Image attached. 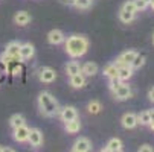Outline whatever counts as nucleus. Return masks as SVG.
I'll list each match as a JSON object with an SVG mask.
<instances>
[{
    "mask_svg": "<svg viewBox=\"0 0 154 152\" xmlns=\"http://www.w3.org/2000/svg\"><path fill=\"white\" fill-rule=\"evenodd\" d=\"M87 49H89V41L82 35H72L66 41V52L72 58H79L82 56Z\"/></svg>",
    "mask_w": 154,
    "mask_h": 152,
    "instance_id": "nucleus-1",
    "label": "nucleus"
},
{
    "mask_svg": "<svg viewBox=\"0 0 154 152\" xmlns=\"http://www.w3.org/2000/svg\"><path fill=\"white\" fill-rule=\"evenodd\" d=\"M38 106H40V111L41 114H45L46 117H54L57 114H60V106L58 102L55 100V97L48 93V91H43L38 96Z\"/></svg>",
    "mask_w": 154,
    "mask_h": 152,
    "instance_id": "nucleus-2",
    "label": "nucleus"
},
{
    "mask_svg": "<svg viewBox=\"0 0 154 152\" xmlns=\"http://www.w3.org/2000/svg\"><path fill=\"white\" fill-rule=\"evenodd\" d=\"M72 151H73V152H89V151H92V143H90L89 139L79 137V139L73 143Z\"/></svg>",
    "mask_w": 154,
    "mask_h": 152,
    "instance_id": "nucleus-3",
    "label": "nucleus"
},
{
    "mask_svg": "<svg viewBox=\"0 0 154 152\" xmlns=\"http://www.w3.org/2000/svg\"><path fill=\"white\" fill-rule=\"evenodd\" d=\"M29 131H31V129H29L26 125H21V126L15 128V129H14V140H15V142H18V143L28 142Z\"/></svg>",
    "mask_w": 154,
    "mask_h": 152,
    "instance_id": "nucleus-4",
    "label": "nucleus"
},
{
    "mask_svg": "<svg viewBox=\"0 0 154 152\" xmlns=\"http://www.w3.org/2000/svg\"><path fill=\"white\" fill-rule=\"evenodd\" d=\"M113 93H115V99H118V100H125V99H130L131 97V88L128 85H125V84H121L116 90H113Z\"/></svg>",
    "mask_w": 154,
    "mask_h": 152,
    "instance_id": "nucleus-5",
    "label": "nucleus"
},
{
    "mask_svg": "<svg viewBox=\"0 0 154 152\" xmlns=\"http://www.w3.org/2000/svg\"><path fill=\"white\" fill-rule=\"evenodd\" d=\"M121 122H122V126L127 128V129H133V128H136V126L139 125V122H137V116L133 114V113H127V114H124Z\"/></svg>",
    "mask_w": 154,
    "mask_h": 152,
    "instance_id": "nucleus-6",
    "label": "nucleus"
},
{
    "mask_svg": "<svg viewBox=\"0 0 154 152\" xmlns=\"http://www.w3.org/2000/svg\"><path fill=\"white\" fill-rule=\"evenodd\" d=\"M28 142H29L31 146H34V148L41 146V143H43V134H41L40 129H37V128L31 129V131H29V137H28Z\"/></svg>",
    "mask_w": 154,
    "mask_h": 152,
    "instance_id": "nucleus-7",
    "label": "nucleus"
},
{
    "mask_svg": "<svg viewBox=\"0 0 154 152\" xmlns=\"http://www.w3.org/2000/svg\"><path fill=\"white\" fill-rule=\"evenodd\" d=\"M134 56H136V52L134 50H127L122 55H119V58L116 59L115 64H116V66H130L131 61L134 59Z\"/></svg>",
    "mask_w": 154,
    "mask_h": 152,
    "instance_id": "nucleus-8",
    "label": "nucleus"
},
{
    "mask_svg": "<svg viewBox=\"0 0 154 152\" xmlns=\"http://www.w3.org/2000/svg\"><path fill=\"white\" fill-rule=\"evenodd\" d=\"M60 116H61L63 122H69V120H73V119L78 117L76 110L73 106H64L63 110H60Z\"/></svg>",
    "mask_w": 154,
    "mask_h": 152,
    "instance_id": "nucleus-9",
    "label": "nucleus"
},
{
    "mask_svg": "<svg viewBox=\"0 0 154 152\" xmlns=\"http://www.w3.org/2000/svg\"><path fill=\"white\" fill-rule=\"evenodd\" d=\"M35 53V49L32 44H29V43H26V44H21L20 46V50H18V55L21 59H31Z\"/></svg>",
    "mask_w": 154,
    "mask_h": 152,
    "instance_id": "nucleus-10",
    "label": "nucleus"
},
{
    "mask_svg": "<svg viewBox=\"0 0 154 152\" xmlns=\"http://www.w3.org/2000/svg\"><path fill=\"white\" fill-rule=\"evenodd\" d=\"M38 78H40L41 82H52V81H55L57 73H55V70H52V69H49V67H45V69L40 70Z\"/></svg>",
    "mask_w": 154,
    "mask_h": 152,
    "instance_id": "nucleus-11",
    "label": "nucleus"
},
{
    "mask_svg": "<svg viewBox=\"0 0 154 152\" xmlns=\"http://www.w3.org/2000/svg\"><path fill=\"white\" fill-rule=\"evenodd\" d=\"M48 41L51 43V44L57 46V44H60V43L64 41V34L61 31H58V29H54V31H51L48 34Z\"/></svg>",
    "mask_w": 154,
    "mask_h": 152,
    "instance_id": "nucleus-12",
    "label": "nucleus"
},
{
    "mask_svg": "<svg viewBox=\"0 0 154 152\" xmlns=\"http://www.w3.org/2000/svg\"><path fill=\"white\" fill-rule=\"evenodd\" d=\"M118 76L121 81H127L133 76V67L131 66H118Z\"/></svg>",
    "mask_w": 154,
    "mask_h": 152,
    "instance_id": "nucleus-13",
    "label": "nucleus"
},
{
    "mask_svg": "<svg viewBox=\"0 0 154 152\" xmlns=\"http://www.w3.org/2000/svg\"><path fill=\"white\" fill-rule=\"evenodd\" d=\"M119 152V151H122V142L119 140V139H112L108 143H107V146L102 149V152Z\"/></svg>",
    "mask_w": 154,
    "mask_h": 152,
    "instance_id": "nucleus-14",
    "label": "nucleus"
},
{
    "mask_svg": "<svg viewBox=\"0 0 154 152\" xmlns=\"http://www.w3.org/2000/svg\"><path fill=\"white\" fill-rule=\"evenodd\" d=\"M14 21L18 25V26H26L29 21H31V15L26 12V11H20V12H17L15 14V17H14Z\"/></svg>",
    "mask_w": 154,
    "mask_h": 152,
    "instance_id": "nucleus-15",
    "label": "nucleus"
},
{
    "mask_svg": "<svg viewBox=\"0 0 154 152\" xmlns=\"http://www.w3.org/2000/svg\"><path fill=\"white\" fill-rule=\"evenodd\" d=\"M64 123H66L64 128H66V131H67L69 134H76L81 129V123H79L78 117L73 119V120H69V122H64Z\"/></svg>",
    "mask_w": 154,
    "mask_h": 152,
    "instance_id": "nucleus-16",
    "label": "nucleus"
},
{
    "mask_svg": "<svg viewBox=\"0 0 154 152\" xmlns=\"http://www.w3.org/2000/svg\"><path fill=\"white\" fill-rule=\"evenodd\" d=\"M81 73L84 76H93L98 73V66L95 62H85L84 66L81 67Z\"/></svg>",
    "mask_w": 154,
    "mask_h": 152,
    "instance_id": "nucleus-17",
    "label": "nucleus"
},
{
    "mask_svg": "<svg viewBox=\"0 0 154 152\" xmlns=\"http://www.w3.org/2000/svg\"><path fill=\"white\" fill-rule=\"evenodd\" d=\"M70 85L73 88H81V87L85 85V78L82 73H76L73 76H70Z\"/></svg>",
    "mask_w": 154,
    "mask_h": 152,
    "instance_id": "nucleus-18",
    "label": "nucleus"
},
{
    "mask_svg": "<svg viewBox=\"0 0 154 152\" xmlns=\"http://www.w3.org/2000/svg\"><path fill=\"white\" fill-rule=\"evenodd\" d=\"M66 73H67L69 76H73L76 73H81V67H79V64L75 62V61H70L67 66H66Z\"/></svg>",
    "mask_w": 154,
    "mask_h": 152,
    "instance_id": "nucleus-19",
    "label": "nucleus"
},
{
    "mask_svg": "<svg viewBox=\"0 0 154 152\" xmlns=\"http://www.w3.org/2000/svg\"><path fill=\"white\" fill-rule=\"evenodd\" d=\"M9 123H11V126H12V128L15 129V128L21 126V125H25V117L21 116V114H14V116L11 117Z\"/></svg>",
    "mask_w": 154,
    "mask_h": 152,
    "instance_id": "nucleus-20",
    "label": "nucleus"
},
{
    "mask_svg": "<svg viewBox=\"0 0 154 152\" xmlns=\"http://www.w3.org/2000/svg\"><path fill=\"white\" fill-rule=\"evenodd\" d=\"M145 64V56L143 55H139V53H136V56H134V59L131 61V64L130 66L133 67V69H140L142 66Z\"/></svg>",
    "mask_w": 154,
    "mask_h": 152,
    "instance_id": "nucleus-21",
    "label": "nucleus"
},
{
    "mask_svg": "<svg viewBox=\"0 0 154 152\" xmlns=\"http://www.w3.org/2000/svg\"><path fill=\"white\" fill-rule=\"evenodd\" d=\"M20 46H21V44H18L17 41H12V43H9V44L6 46V52H5V53H8V55H18Z\"/></svg>",
    "mask_w": 154,
    "mask_h": 152,
    "instance_id": "nucleus-22",
    "label": "nucleus"
},
{
    "mask_svg": "<svg viewBox=\"0 0 154 152\" xmlns=\"http://www.w3.org/2000/svg\"><path fill=\"white\" fill-rule=\"evenodd\" d=\"M104 75L108 76V78L118 76V66H116V64H108V66L104 69Z\"/></svg>",
    "mask_w": 154,
    "mask_h": 152,
    "instance_id": "nucleus-23",
    "label": "nucleus"
},
{
    "mask_svg": "<svg viewBox=\"0 0 154 152\" xmlns=\"http://www.w3.org/2000/svg\"><path fill=\"white\" fill-rule=\"evenodd\" d=\"M87 110H89L90 114H98V113L102 110V106H101V103H99L98 100H92V102L89 103V106H87Z\"/></svg>",
    "mask_w": 154,
    "mask_h": 152,
    "instance_id": "nucleus-24",
    "label": "nucleus"
},
{
    "mask_svg": "<svg viewBox=\"0 0 154 152\" xmlns=\"http://www.w3.org/2000/svg\"><path fill=\"white\" fill-rule=\"evenodd\" d=\"M119 18H121L122 23H130V21H133V20H134V14H131V12H127V11L121 9V12H119Z\"/></svg>",
    "mask_w": 154,
    "mask_h": 152,
    "instance_id": "nucleus-25",
    "label": "nucleus"
},
{
    "mask_svg": "<svg viewBox=\"0 0 154 152\" xmlns=\"http://www.w3.org/2000/svg\"><path fill=\"white\" fill-rule=\"evenodd\" d=\"M137 122L140 125H149V122H151L149 111H142L140 114H137Z\"/></svg>",
    "mask_w": 154,
    "mask_h": 152,
    "instance_id": "nucleus-26",
    "label": "nucleus"
},
{
    "mask_svg": "<svg viewBox=\"0 0 154 152\" xmlns=\"http://www.w3.org/2000/svg\"><path fill=\"white\" fill-rule=\"evenodd\" d=\"M73 6L78 9H87L92 6V0H73Z\"/></svg>",
    "mask_w": 154,
    "mask_h": 152,
    "instance_id": "nucleus-27",
    "label": "nucleus"
},
{
    "mask_svg": "<svg viewBox=\"0 0 154 152\" xmlns=\"http://www.w3.org/2000/svg\"><path fill=\"white\" fill-rule=\"evenodd\" d=\"M122 9H124V11H127V12H131V14H136V12H137L136 5H134L133 0H128V2H125V3H124V6H122Z\"/></svg>",
    "mask_w": 154,
    "mask_h": 152,
    "instance_id": "nucleus-28",
    "label": "nucleus"
},
{
    "mask_svg": "<svg viewBox=\"0 0 154 152\" xmlns=\"http://www.w3.org/2000/svg\"><path fill=\"white\" fill-rule=\"evenodd\" d=\"M122 84V81L119 79V76H113V78H110V90H116L118 87Z\"/></svg>",
    "mask_w": 154,
    "mask_h": 152,
    "instance_id": "nucleus-29",
    "label": "nucleus"
},
{
    "mask_svg": "<svg viewBox=\"0 0 154 152\" xmlns=\"http://www.w3.org/2000/svg\"><path fill=\"white\" fill-rule=\"evenodd\" d=\"M134 2V5H136V9L137 11H143L146 6H148V3L145 2V0H133Z\"/></svg>",
    "mask_w": 154,
    "mask_h": 152,
    "instance_id": "nucleus-30",
    "label": "nucleus"
},
{
    "mask_svg": "<svg viewBox=\"0 0 154 152\" xmlns=\"http://www.w3.org/2000/svg\"><path fill=\"white\" fill-rule=\"evenodd\" d=\"M154 149H152V146H149V145H142L140 148H139V152H152Z\"/></svg>",
    "mask_w": 154,
    "mask_h": 152,
    "instance_id": "nucleus-31",
    "label": "nucleus"
},
{
    "mask_svg": "<svg viewBox=\"0 0 154 152\" xmlns=\"http://www.w3.org/2000/svg\"><path fill=\"white\" fill-rule=\"evenodd\" d=\"M148 99H149L151 102H154V87H152V88L148 91Z\"/></svg>",
    "mask_w": 154,
    "mask_h": 152,
    "instance_id": "nucleus-32",
    "label": "nucleus"
},
{
    "mask_svg": "<svg viewBox=\"0 0 154 152\" xmlns=\"http://www.w3.org/2000/svg\"><path fill=\"white\" fill-rule=\"evenodd\" d=\"M0 152H12L11 148H3V146H0Z\"/></svg>",
    "mask_w": 154,
    "mask_h": 152,
    "instance_id": "nucleus-33",
    "label": "nucleus"
},
{
    "mask_svg": "<svg viewBox=\"0 0 154 152\" xmlns=\"http://www.w3.org/2000/svg\"><path fill=\"white\" fill-rule=\"evenodd\" d=\"M60 2L64 5H73V0H60Z\"/></svg>",
    "mask_w": 154,
    "mask_h": 152,
    "instance_id": "nucleus-34",
    "label": "nucleus"
},
{
    "mask_svg": "<svg viewBox=\"0 0 154 152\" xmlns=\"http://www.w3.org/2000/svg\"><path fill=\"white\" fill-rule=\"evenodd\" d=\"M149 117H151V122L154 120V110H149Z\"/></svg>",
    "mask_w": 154,
    "mask_h": 152,
    "instance_id": "nucleus-35",
    "label": "nucleus"
},
{
    "mask_svg": "<svg viewBox=\"0 0 154 152\" xmlns=\"http://www.w3.org/2000/svg\"><path fill=\"white\" fill-rule=\"evenodd\" d=\"M149 128H151L152 131H154V120H152V122H149Z\"/></svg>",
    "mask_w": 154,
    "mask_h": 152,
    "instance_id": "nucleus-36",
    "label": "nucleus"
},
{
    "mask_svg": "<svg viewBox=\"0 0 154 152\" xmlns=\"http://www.w3.org/2000/svg\"><path fill=\"white\" fill-rule=\"evenodd\" d=\"M149 6H151V8H152V11H154V0H152V2L149 3Z\"/></svg>",
    "mask_w": 154,
    "mask_h": 152,
    "instance_id": "nucleus-37",
    "label": "nucleus"
},
{
    "mask_svg": "<svg viewBox=\"0 0 154 152\" xmlns=\"http://www.w3.org/2000/svg\"><path fill=\"white\" fill-rule=\"evenodd\" d=\"M145 2H146V3H148V5H149V3H151V2H152V0H145Z\"/></svg>",
    "mask_w": 154,
    "mask_h": 152,
    "instance_id": "nucleus-38",
    "label": "nucleus"
},
{
    "mask_svg": "<svg viewBox=\"0 0 154 152\" xmlns=\"http://www.w3.org/2000/svg\"><path fill=\"white\" fill-rule=\"evenodd\" d=\"M152 44H154V34H152Z\"/></svg>",
    "mask_w": 154,
    "mask_h": 152,
    "instance_id": "nucleus-39",
    "label": "nucleus"
}]
</instances>
